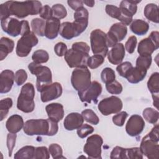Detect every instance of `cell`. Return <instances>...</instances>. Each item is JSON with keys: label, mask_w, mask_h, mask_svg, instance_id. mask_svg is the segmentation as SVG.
I'll use <instances>...</instances> for the list:
<instances>
[{"label": "cell", "mask_w": 159, "mask_h": 159, "mask_svg": "<svg viewBox=\"0 0 159 159\" xmlns=\"http://www.w3.org/2000/svg\"><path fill=\"white\" fill-rule=\"evenodd\" d=\"M42 7V3L39 1H6L0 5V19L8 18L11 16L22 19L29 15L39 14Z\"/></svg>", "instance_id": "1"}, {"label": "cell", "mask_w": 159, "mask_h": 159, "mask_svg": "<svg viewBox=\"0 0 159 159\" xmlns=\"http://www.w3.org/2000/svg\"><path fill=\"white\" fill-rule=\"evenodd\" d=\"M23 130L26 135L30 136H53L58 132V125L57 122L50 119H30L24 123Z\"/></svg>", "instance_id": "2"}, {"label": "cell", "mask_w": 159, "mask_h": 159, "mask_svg": "<svg viewBox=\"0 0 159 159\" xmlns=\"http://www.w3.org/2000/svg\"><path fill=\"white\" fill-rule=\"evenodd\" d=\"M158 141V125L156 124L142 140L140 149L142 154L149 159H158L159 158Z\"/></svg>", "instance_id": "3"}, {"label": "cell", "mask_w": 159, "mask_h": 159, "mask_svg": "<svg viewBox=\"0 0 159 159\" xmlns=\"http://www.w3.org/2000/svg\"><path fill=\"white\" fill-rule=\"evenodd\" d=\"M34 97L35 88L34 85L30 83H25L22 87L17 98V109L25 113L32 112L35 108Z\"/></svg>", "instance_id": "4"}, {"label": "cell", "mask_w": 159, "mask_h": 159, "mask_svg": "<svg viewBox=\"0 0 159 159\" xmlns=\"http://www.w3.org/2000/svg\"><path fill=\"white\" fill-rule=\"evenodd\" d=\"M1 25L3 31L12 37L21 36L30 32L28 21L23 20L19 21L14 17H8L1 20Z\"/></svg>", "instance_id": "5"}, {"label": "cell", "mask_w": 159, "mask_h": 159, "mask_svg": "<svg viewBox=\"0 0 159 159\" xmlns=\"http://www.w3.org/2000/svg\"><path fill=\"white\" fill-rule=\"evenodd\" d=\"M28 68L32 74L37 76L36 88L38 91L52 83V74L48 67L33 61L29 64Z\"/></svg>", "instance_id": "6"}, {"label": "cell", "mask_w": 159, "mask_h": 159, "mask_svg": "<svg viewBox=\"0 0 159 159\" xmlns=\"http://www.w3.org/2000/svg\"><path fill=\"white\" fill-rule=\"evenodd\" d=\"M71 83L73 88L78 92L86 90L91 83V72L88 66L76 68L72 71Z\"/></svg>", "instance_id": "7"}, {"label": "cell", "mask_w": 159, "mask_h": 159, "mask_svg": "<svg viewBox=\"0 0 159 159\" xmlns=\"http://www.w3.org/2000/svg\"><path fill=\"white\" fill-rule=\"evenodd\" d=\"M91 48L94 55H101L104 58L108 53L106 34L101 29L93 30L90 34Z\"/></svg>", "instance_id": "8"}, {"label": "cell", "mask_w": 159, "mask_h": 159, "mask_svg": "<svg viewBox=\"0 0 159 159\" xmlns=\"http://www.w3.org/2000/svg\"><path fill=\"white\" fill-rule=\"evenodd\" d=\"M88 22L74 20L73 22H65L61 24L60 35L65 39L70 40L78 37L88 27Z\"/></svg>", "instance_id": "9"}, {"label": "cell", "mask_w": 159, "mask_h": 159, "mask_svg": "<svg viewBox=\"0 0 159 159\" xmlns=\"http://www.w3.org/2000/svg\"><path fill=\"white\" fill-rule=\"evenodd\" d=\"M39 42L38 38L33 32L21 36L18 40L16 52L18 57H27L31 52L32 48L35 47Z\"/></svg>", "instance_id": "10"}, {"label": "cell", "mask_w": 159, "mask_h": 159, "mask_svg": "<svg viewBox=\"0 0 159 159\" xmlns=\"http://www.w3.org/2000/svg\"><path fill=\"white\" fill-rule=\"evenodd\" d=\"M102 143V138L99 135H92L87 139L83 148V151L89 158H102L101 147Z\"/></svg>", "instance_id": "11"}, {"label": "cell", "mask_w": 159, "mask_h": 159, "mask_svg": "<svg viewBox=\"0 0 159 159\" xmlns=\"http://www.w3.org/2000/svg\"><path fill=\"white\" fill-rule=\"evenodd\" d=\"M122 107L123 104L121 99L114 96L103 99L98 106L99 111L103 116L118 113L122 110Z\"/></svg>", "instance_id": "12"}, {"label": "cell", "mask_w": 159, "mask_h": 159, "mask_svg": "<svg viewBox=\"0 0 159 159\" xmlns=\"http://www.w3.org/2000/svg\"><path fill=\"white\" fill-rule=\"evenodd\" d=\"M89 53L78 50L70 48L64 55V58L70 68L88 66Z\"/></svg>", "instance_id": "13"}, {"label": "cell", "mask_w": 159, "mask_h": 159, "mask_svg": "<svg viewBox=\"0 0 159 159\" xmlns=\"http://www.w3.org/2000/svg\"><path fill=\"white\" fill-rule=\"evenodd\" d=\"M127 34V26L120 22L114 24L106 34V42L108 47H112L122 41Z\"/></svg>", "instance_id": "14"}, {"label": "cell", "mask_w": 159, "mask_h": 159, "mask_svg": "<svg viewBox=\"0 0 159 159\" xmlns=\"http://www.w3.org/2000/svg\"><path fill=\"white\" fill-rule=\"evenodd\" d=\"M102 90V88L101 84L97 81H93L86 90L78 92V96L82 102L90 103L91 101H93L96 104L98 98L101 94Z\"/></svg>", "instance_id": "15"}, {"label": "cell", "mask_w": 159, "mask_h": 159, "mask_svg": "<svg viewBox=\"0 0 159 159\" xmlns=\"http://www.w3.org/2000/svg\"><path fill=\"white\" fill-rule=\"evenodd\" d=\"M40 92L41 101L43 102H47L60 97L63 89L60 83L55 82L43 87Z\"/></svg>", "instance_id": "16"}, {"label": "cell", "mask_w": 159, "mask_h": 159, "mask_svg": "<svg viewBox=\"0 0 159 159\" xmlns=\"http://www.w3.org/2000/svg\"><path fill=\"white\" fill-rule=\"evenodd\" d=\"M144 127L143 119L139 115L134 114L131 116L128 120L125 125V130L129 135L135 137L141 134Z\"/></svg>", "instance_id": "17"}, {"label": "cell", "mask_w": 159, "mask_h": 159, "mask_svg": "<svg viewBox=\"0 0 159 159\" xmlns=\"http://www.w3.org/2000/svg\"><path fill=\"white\" fill-rule=\"evenodd\" d=\"M15 80V75L10 70H3L0 74V93L1 94L9 92Z\"/></svg>", "instance_id": "18"}, {"label": "cell", "mask_w": 159, "mask_h": 159, "mask_svg": "<svg viewBox=\"0 0 159 159\" xmlns=\"http://www.w3.org/2000/svg\"><path fill=\"white\" fill-rule=\"evenodd\" d=\"M125 48L122 43H117L107 53V59L113 65H119L125 57Z\"/></svg>", "instance_id": "19"}, {"label": "cell", "mask_w": 159, "mask_h": 159, "mask_svg": "<svg viewBox=\"0 0 159 159\" xmlns=\"http://www.w3.org/2000/svg\"><path fill=\"white\" fill-rule=\"evenodd\" d=\"M83 117L78 112H71L67 115L63 121V126L67 130H73L80 127L84 122Z\"/></svg>", "instance_id": "20"}, {"label": "cell", "mask_w": 159, "mask_h": 159, "mask_svg": "<svg viewBox=\"0 0 159 159\" xmlns=\"http://www.w3.org/2000/svg\"><path fill=\"white\" fill-rule=\"evenodd\" d=\"M45 111L48 119L58 122L64 117V109L62 104L57 102H53L46 106Z\"/></svg>", "instance_id": "21"}, {"label": "cell", "mask_w": 159, "mask_h": 159, "mask_svg": "<svg viewBox=\"0 0 159 159\" xmlns=\"http://www.w3.org/2000/svg\"><path fill=\"white\" fill-rule=\"evenodd\" d=\"M158 47L159 44L154 42L150 37H147L142 39L139 43L137 52L139 55L142 56L151 55Z\"/></svg>", "instance_id": "22"}, {"label": "cell", "mask_w": 159, "mask_h": 159, "mask_svg": "<svg viewBox=\"0 0 159 159\" xmlns=\"http://www.w3.org/2000/svg\"><path fill=\"white\" fill-rule=\"evenodd\" d=\"M60 20L55 17H52L46 20L45 36L50 40L55 39L60 32Z\"/></svg>", "instance_id": "23"}, {"label": "cell", "mask_w": 159, "mask_h": 159, "mask_svg": "<svg viewBox=\"0 0 159 159\" xmlns=\"http://www.w3.org/2000/svg\"><path fill=\"white\" fill-rule=\"evenodd\" d=\"M24 122L22 116L14 114L10 116L6 122V127L9 133L16 134L24 127Z\"/></svg>", "instance_id": "24"}, {"label": "cell", "mask_w": 159, "mask_h": 159, "mask_svg": "<svg viewBox=\"0 0 159 159\" xmlns=\"http://www.w3.org/2000/svg\"><path fill=\"white\" fill-rule=\"evenodd\" d=\"M147 73V70L143 68L136 66L135 67L133 66L127 74L125 78L129 83L136 84L140 82L145 78Z\"/></svg>", "instance_id": "25"}, {"label": "cell", "mask_w": 159, "mask_h": 159, "mask_svg": "<svg viewBox=\"0 0 159 159\" xmlns=\"http://www.w3.org/2000/svg\"><path fill=\"white\" fill-rule=\"evenodd\" d=\"M140 1L134 0H123L120 2L119 9L122 15L132 18L133 16L137 12V4Z\"/></svg>", "instance_id": "26"}, {"label": "cell", "mask_w": 159, "mask_h": 159, "mask_svg": "<svg viewBox=\"0 0 159 159\" xmlns=\"http://www.w3.org/2000/svg\"><path fill=\"white\" fill-rule=\"evenodd\" d=\"M14 47V42L12 39L2 37L0 40V60H3Z\"/></svg>", "instance_id": "27"}, {"label": "cell", "mask_w": 159, "mask_h": 159, "mask_svg": "<svg viewBox=\"0 0 159 159\" xmlns=\"http://www.w3.org/2000/svg\"><path fill=\"white\" fill-rule=\"evenodd\" d=\"M130 29L135 34L138 35H143L148 32L149 29V25L143 20L135 19L131 22Z\"/></svg>", "instance_id": "28"}, {"label": "cell", "mask_w": 159, "mask_h": 159, "mask_svg": "<svg viewBox=\"0 0 159 159\" xmlns=\"http://www.w3.org/2000/svg\"><path fill=\"white\" fill-rule=\"evenodd\" d=\"M143 13L145 17L150 21L157 24L159 22L158 7L157 4L153 3L147 4L144 8Z\"/></svg>", "instance_id": "29"}, {"label": "cell", "mask_w": 159, "mask_h": 159, "mask_svg": "<svg viewBox=\"0 0 159 159\" xmlns=\"http://www.w3.org/2000/svg\"><path fill=\"white\" fill-rule=\"evenodd\" d=\"M45 25L46 21L40 18L33 19L30 22L32 32L35 34L40 37L45 35Z\"/></svg>", "instance_id": "30"}, {"label": "cell", "mask_w": 159, "mask_h": 159, "mask_svg": "<svg viewBox=\"0 0 159 159\" xmlns=\"http://www.w3.org/2000/svg\"><path fill=\"white\" fill-rule=\"evenodd\" d=\"M35 147L26 145L19 150L14 155L16 159H34Z\"/></svg>", "instance_id": "31"}, {"label": "cell", "mask_w": 159, "mask_h": 159, "mask_svg": "<svg viewBox=\"0 0 159 159\" xmlns=\"http://www.w3.org/2000/svg\"><path fill=\"white\" fill-rule=\"evenodd\" d=\"M147 88L152 94H158L159 93V73H152L147 81Z\"/></svg>", "instance_id": "32"}, {"label": "cell", "mask_w": 159, "mask_h": 159, "mask_svg": "<svg viewBox=\"0 0 159 159\" xmlns=\"http://www.w3.org/2000/svg\"><path fill=\"white\" fill-rule=\"evenodd\" d=\"M143 118L149 123L156 124L159 117V112L157 110L152 107H147L143 111Z\"/></svg>", "instance_id": "33"}, {"label": "cell", "mask_w": 159, "mask_h": 159, "mask_svg": "<svg viewBox=\"0 0 159 159\" xmlns=\"http://www.w3.org/2000/svg\"><path fill=\"white\" fill-rule=\"evenodd\" d=\"M12 100L10 98H6L0 101V120L2 121L7 116L9 110L12 106Z\"/></svg>", "instance_id": "34"}, {"label": "cell", "mask_w": 159, "mask_h": 159, "mask_svg": "<svg viewBox=\"0 0 159 159\" xmlns=\"http://www.w3.org/2000/svg\"><path fill=\"white\" fill-rule=\"evenodd\" d=\"M32 59L35 63L39 64L45 63L48 61L49 59V55L47 51L40 49L35 51L33 53Z\"/></svg>", "instance_id": "35"}, {"label": "cell", "mask_w": 159, "mask_h": 159, "mask_svg": "<svg viewBox=\"0 0 159 159\" xmlns=\"http://www.w3.org/2000/svg\"><path fill=\"white\" fill-rule=\"evenodd\" d=\"M101 78L102 81L106 84L111 83L114 80H116L115 71L112 68L106 67L104 68L101 71Z\"/></svg>", "instance_id": "36"}, {"label": "cell", "mask_w": 159, "mask_h": 159, "mask_svg": "<svg viewBox=\"0 0 159 159\" xmlns=\"http://www.w3.org/2000/svg\"><path fill=\"white\" fill-rule=\"evenodd\" d=\"M81 115L83 116L84 120L89 124L97 125L99 122V119L98 116L93 110L90 109H86L83 111Z\"/></svg>", "instance_id": "37"}, {"label": "cell", "mask_w": 159, "mask_h": 159, "mask_svg": "<svg viewBox=\"0 0 159 159\" xmlns=\"http://www.w3.org/2000/svg\"><path fill=\"white\" fill-rule=\"evenodd\" d=\"M52 16L58 19H62L65 18L67 15V11L65 6L61 4H54L52 7Z\"/></svg>", "instance_id": "38"}, {"label": "cell", "mask_w": 159, "mask_h": 159, "mask_svg": "<svg viewBox=\"0 0 159 159\" xmlns=\"http://www.w3.org/2000/svg\"><path fill=\"white\" fill-rule=\"evenodd\" d=\"M104 57L101 55H94L89 57L87 65L91 69H95L101 66L104 61Z\"/></svg>", "instance_id": "39"}, {"label": "cell", "mask_w": 159, "mask_h": 159, "mask_svg": "<svg viewBox=\"0 0 159 159\" xmlns=\"http://www.w3.org/2000/svg\"><path fill=\"white\" fill-rule=\"evenodd\" d=\"M105 10L106 13L112 18L117 19L119 20H120L122 17V14L119 7L112 5V4H107L105 7Z\"/></svg>", "instance_id": "40"}, {"label": "cell", "mask_w": 159, "mask_h": 159, "mask_svg": "<svg viewBox=\"0 0 159 159\" xmlns=\"http://www.w3.org/2000/svg\"><path fill=\"white\" fill-rule=\"evenodd\" d=\"M142 159L143 154L140 151V148L134 147L125 148V159Z\"/></svg>", "instance_id": "41"}, {"label": "cell", "mask_w": 159, "mask_h": 159, "mask_svg": "<svg viewBox=\"0 0 159 159\" xmlns=\"http://www.w3.org/2000/svg\"><path fill=\"white\" fill-rule=\"evenodd\" d=\"M48 150L53 159L65 158V157L63 156V150L61 147L57 143L50 144L48 147Z\"/></svg>", "instance_id": "42"}, {"label": "cell", "mask_w": 159, "mask_h": 159, "mask_svg": "<svg viewBox=\"0 0 159 159\" xmlns=\"http://www.w3.org/2000/svg\"><path fill=\"white\" fill-rule=\"evenodd\" d=\"M88 19L89 12L85 7H81L75 11L74 13V20L88 22Z\"/></svg>", "instance_id": "43"}, {"label": "cell", "mask_w": 159, "mask_h": 159, "mask_svg": "<svg viewBox=\"0 0 159 159\" xmlns=\"http://www.w3.org/2000/svg\"><path fill=\"white\" fill-rule=\"evenodd\" d=\"M106 88L107 92L112 94H119L122 93L123 89L122 84L116 80L106 84Z\"/></svg>", "instance_id": "44"}, {"label": "cell", "mask_w": 159, "mask_h": 159, "mask_svg": "<svg viewBox=\"0 0 159 159\" xmlns=\"http://www.w3.org/2000/svg\"><path fill=\"white\" fill-rule=\"evenodd\" d=\"M152 56H142L140 55L136 60V66H139L148 70L152 64Z\"/></svg>", "instance_id": "45"}, {"label": "cell", "mask_w": 159, "mask_h": 159, "mask_svg": "<svg viewBox=\"0 0 159 159\" xmlns=\"http://www.w3.org/2000/svg\"><path fill=\"white\" fill-rule=\"evenodd\" d=\"M50 158V152L46 147L35 148L34 159H48Z\"/></svg>", "instance_id": "46"}, {"label": "cell", "mask_w": 159, "mask_h": 159, "mask_svg": "<svg viewBox=\"0 0 159 159\" xmlns=\"http://www.w3.org/2000/svg\"><path fill=\"white\" fill-rule=\"evenodd\" d=\"M132 67L133 66L130 62L125 61L118 65L116 68V70L120 76L125 78L127 74Z\"/></svg>", "instance_id": "47"}, {"label": "cell", "mask_w": 159, "mask_h": 159, "mask_svg": "<svg viewBox=\"0 0 159 159\" xmlns=\"http://www.w3.org/2000/svg\"><path fill=\"white\" fill-rule=\"evenodd\" d=\"M127 116L128 114L125 111H120L112 117V122L116 125L122 127L124 125Z\"/></svg>", "instance_id": "48"}, {"label": "cell", "mask_w": 159, "mask_h": 159, "mask_svg": "<svg viewBox=\"0 0 159 159\" xmlns=\"http://www.w3.org/2000/svg\"><path fill=\"white\" fill-rule=\"evenodd\" d=\"M94 132V128L87 124H83L77 129V134L79 137L83 139Z\"/></svg>", "instance_id": "49"}, {"label": "cell", "mask_w": 159, "mask_h": 159, "mask_svg": "<svg viewBox=\"0 0 159 159\" xmlns=\"http://www.w3.org/2000/svg\"><path fill=\"white\" fill-rule=\"evenodd\" d=\"M27 79V72L23 70H18L15 73V81L18 86L23 84Z\"/></svg>", "instance_id": "50"}, {"label": "cell", "mask_w": 159, "mask_h": 159, "mask_svg": "<svg viewBox=\"0 0 159 159\" xmlns=\"http://www.w3.org/2000/svg\"><path fill=\"white\" fill-rule=\"evenodd\" d=\"M137 43V39L135 35L130 36L125 43V50L129 53H132L135 51Z\"/></svg>", "instance_id": "51"}, {"label": "cell", "mask_w": 159, "mask_h": 159, "mask_svg": "<svg viewBox=\"0 0 159 159\" xmlns=\"http://www.w3.org/2000/svg\"><path fill=\"white\" fill-rule=\"evenodd\" d=\"M125 148L121 147H115L111 152L110 158H117V159H125Z\"/></svg>", "instance_id": "52"}, {"label": "cell", "mask_w": 159, "mask_h": 159, "mask_svg": "<svg viewBox=\"0 0 159 159\" xmlns=\"http://www.w3.org/2000/svg\"><path fill=\"white\" fill-rule=\"evenodd\" d=\"M16 134L9 133L7 136V147L8 148V153L9 157H11L12 153L14 149V147L16 144Z\"/></svg>", "instance_id": "53"}, {"label": "cell", "mask_w": 159, "mask_h": 159, "mask_svg": "<svg viewBox=\"0 0 159 159\" xmlns=\"http://www.w3.org/2000/svg\"><path fill=\"white\" fill-rule=\"evenodd\" d=\"M39 16L43 20H47L51 19L52 17H53L52 7H50L48 5H45L42 6L39 12Z\"/></svg>", "instance_id": "54"}, {"label": "cell", "mask_w": 159, "mask_h": 159, "mask_svg": "<svg viewBox=\"0 0 159 159\" xmlns=\"http://www.w3.org/2000/svg\"><path fill=\"white\" fill-rule=\"evenodd\" d=\"M68 50L67 46L63 42H58L54 47V52L58 57H63Z\"/></svg>", "instance_id": "55"}, {"label": "cell", "mask_w": 159, "mask_h": 159, "mask_svg": "<svg viewBox=\"0 0 159 159\" xmlns=\"http://www.w3.org/2000/svg\"><path fill=\"white\" fill-rule=\"evenodd\" d=\"M71 48L84 52L88 53H89L90 50L89 46L88 45V43L84 42H78L73 43L71 46Z\"/></svg>", "instance_id": "56"}, {"label": "cell", "mask_w": 159, "mask_h": 159, "mask_svg": "<svg viewBox=\"0 0 159 159\" xmlns=\"http://www.w3.org/2000/svg\"><path fill=\"white\" fill-rule=\"evenodd\" d=\"M67 3L68 6L75 11L77 10L80 7H83V2L81 0H68Z\"/></svg>", "instance_id": "57"}, {"label": "cell", "mask_w": 159, "mask_h": 159, "mask_svg": "<svg viewBox=\"0 0 159 159\" xmlns=\"http://www.w3.org/2000/svg\"><path fill=\"white\" fill-rule=\"evenodd\" d=\"M153 98V105L158 109V94H152Z\"/></svg>", "instance_id": "58"}, {"label": "cell", "mask_w": 159, "mask_h": 159, "mask_svg": "<svg viewBox=\"0 0 159 159\" xmlns=\"http://www.w3.org/2000/svg\"><path fill=\"white\" fill-rule=\"evenodd\" d=\"M83 4H85L88 7H92L94 6V4H95V2L94 1H89V0H86V1H83Z\"/></svg>", "instance_id": "59"}]
</instances>
